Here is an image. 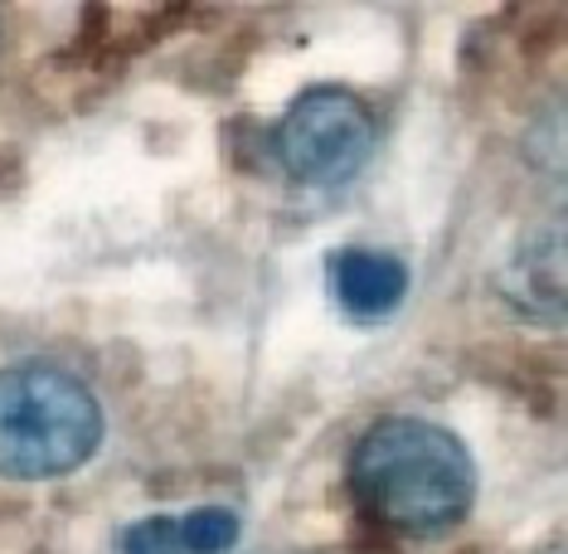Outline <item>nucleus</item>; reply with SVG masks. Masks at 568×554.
<instances>
[{"mask_svg": "<svg viewBox=\"0 0 568 554\" xmlns=\"http://www.w3.org/2000/svg\"><path fill=\"white\" fill-rule=\"evenodd\" d=\"M351 486L369 521L408 540H437L467 521L476 462L452 429L428 419H379L355 443Z\"/></svg>", "mask_w": 568, "mask_h": 554, "instance_id": "nucleus-1", "label": "nucleus"}, {"mask_svg": "<svg viewBox=\"0 0 568 554\" xmlns=\"http://www.w3.org/2000/svg\"><path fill=\"white\" fill-rule=\"evenodd\" d=\"M98 443L102 404L73 370L49 360L0 370V476H69L98 453Z\"/></svg>", "mask_w": 568, "mask_h": 554, "instance_id": "nucleus-2", "label": "nucleus"}, {"mask_svg": "<svg viewBox=\"0 0 568 554\" xmlns=\"http://www.w3.org/2000/svg\"><path fill=\"white\" fill-rule=\"evenodd\" d=\"M379 141L369 102L351 88H306L273 132V151L296 185H345L365 171Z\"/></svg>", "mask_w": 568, "mask_h": 554, "instance_id": "nucleus-3", "label": "nucleus"}, {"mask_svg": "<svg viewBox=\"0 0 568 554\" xmlns=\"http://www.w3.org/2000/svg\"><path fill=\"white\" fill-rule=\"evenodd\" d=\"M234 545H239V515L229 506L141 515L118 535L122 554H229Z\"/></svg>", "mask_w": 568, "mask_h": 554, "instance_id": "nucleus-4", "label": "nucleus"}, {"mask_svg": "<svg viewBox=\"0 0 568 554\" xmlns=\"http://www.w3.org/2000/svg\"><path fill=\"white\" fill-rule=\"evenodd\" d=\"M326 282L351 316L379 321L408 298V263L379 249H341L326 263Z\"/></svg>", "mask_w": 568, "mask_h": 554, "instance_id": "nucleus-5", "label": "nucleus"}, {"mask_svg": "<svg viewBox=\"0 0 568 554\" xmlns=\"http://www.w3.org/2000/svg\"><path fill=\"white\" fill-rule=\"evenodd\" d=\"M506 298L520 302L529 316H564V239L559 229L549 243H525L506 268Z\"/></svg>", "mask_w": 568, "mask_h": 554, "instance_id": "nucleus-6", "label": "nucleus"}, {"mask_svg": "<svg viewBox=\"0 0 568 554\" xmlns=\"http://www.w3.org/2000/svg\"><path fill=\"white\" fill-rule=\"evenodd\" d=\"M549 554H559V550H549Z\"/></svg>", "mask_w": 568, "mask_h": 554, "instance_id": "nucleus-7", "label": "nucleus"}]
</instances>
